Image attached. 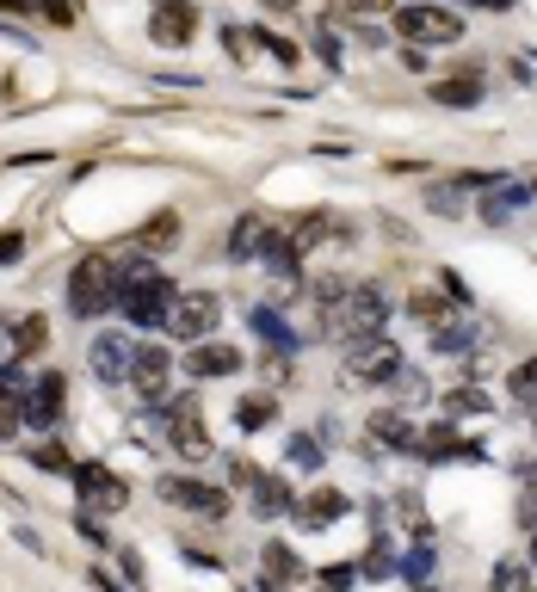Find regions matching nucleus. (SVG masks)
Listing matches in <instances>:
<instances>
[{
	"label": "nucleus",
	"mask_w": 537,
	"mask_h": 592,
	"mask_svg": "<svg viewBox=\"0 0 537 592\" xmlns=\"http://www.w3.org/2000/svg\"><path fill=\"white\" fill-rule=\"evenodd\" d=\"M124 296V278H118V259L112 253H87L75 272H68V315L75 321H93L105 309H118Z\"/></svg>",
	"instance_id": "nucleus-1"
},
{
	"label": "nucleus",
	"mask_w": 537,
	"mask_h": 592,
	"mask_svg": "<svg viewBox=\"0 0 537 592\" xmlns=\"http://www.w3.org/2000/svg\"><path fill=\"white\" fill-rule=\"evenodd\" d=\"M383 327H389V290L383 284H352L340 315L328 321V333H340V340H371Z\"/></svg>",
	"instance_id": "nucleus-2"
},
{
	"label": "nucleus",
	"mask_w": 537,
	"mask_h": 592,
	"mask_svg": "<svg viewBox=\"0 0 537 592\" xmlns=\"http://www.w3.org/2000/svg\"><path fill=\"white\" fill-rule=\"evenodd\" d=\"M402 370V346L389 333H371V340H346V377L352 383H389Z\"/></svg>",
	"instance_id": "nucleus-3"
},
{
	"label": "nucleus",
	"mask_w": 537,
	"mask_h": 592,
	"mask_svg": "<svg viewBox=\"0 0 537 592\" xmlns=\"http://www.w3.org/2000/svg\"><path fill=\"white\" fill-rule=\"evenodd\" d=\"M173 296H179V290H173L167 278L142 272V278H130V284H124L118 309H124V315H130L136 327H161V321H167V309H173Z\"/></svg>",
	"instance_id": "nucleus-4"
},
{
	"label": "nucleus",
	"mask_w": 537,
	"mask_h": 592,
	"mask_svg": "<svg viewBox=\"0 0 537 592\" xmlns=\"http://www.w3.org/2000/svg\"><path fill=\"white\" fill-rule=\"evenodd\" d=\"M396 31L408 44H457L463 13H451V7H396Z\"/></svg>",
	"instance_id": "nucleus-5"
},
{
	"label": "nucleus",
	"mask_w": 537,
	"mask_h": 592,
	"mask_svg": "<svg viewBox=\"0 0 537 592\" xmlns=\"http://www.w3.org/2000/svg\"><path fill=\"white\" fill-rule=\"evenodd\" d=\"M217 321H223V303L210 290H192V296H173V309H167V327L179 333V340H210L217 333Z\"/></svg>",
	"instance_id": "nucleus-6"
},
{
	"label": "nucleus",
	"mask_w": 537,
	"mask_h": 592,
	"mask_svg": "<svg viewBox=\"0 0 537 592\" xmlns=\"http://www.w3.org/2000/svg\"><path fill=\"white\" fill-rule=\"evenodd\" d=\"M167 444L179 457H210V432L198 414V395H173L167 401Z\"/></svg>",
	"instance_id": "nucleus-7"
},
{
	"label": "nucleus",
	"mask_w": 537,
	"mask_h": 592,
	"mask_svg": "<svg viewBox=\"0 0 537 592\" xmlns=\"http://www.w3.org/2000/svg\"><path fill=\"white\" fill-rule=\"evenodd\" d=\"M87 364H93L99 383H124L130 370H136V340H130V333H93Z\"/></svg>",
	"instance_id": "nucleus-8"
},
{
	"label": "nucleus",
	"mask_w": 537,
	"mask_h": 592,
	"mask_svg": "<svg viewBox=\"0 0 537 592\" xmlns=\"http://www.w3.org/2000/svg\"><path fill=\"white\" fill-rule=\"evenodd\" d=\"M75 488H81V500L93 506V512H124L130 506V488L105 469V463H75Z\"/></svg>",
	"instance_id": "nucleus-9"
},
{
	"label": "nucleus",
	"mask_w": 537,
	"mask_h": 592,
	"mask_svg": "<svg viewBox=\"0 0 537 592\" xmlns=\"http://www.w3.org/2000/svg\"><path fill=\"white\" fill-rule=\"evenodd\" d=\"M161 500L192 506V512H204V518H229V494L210 488V481H192V475H167V481H161Z\"/></svg>",
	"instance_id": "nucleus-10"
},
{
	"label": "nucleus",
	"mask_w": 537,
	"mask_h": 592,
	"mask_svg": "<svg viewBox=\"0 0 537 592\" xmlns=\"http://www.w3.org/2000/svg\"><path fill=\"white\" fill-rule=\"evenodd\" d=\"M179 364H186V377H198V383H210V377H235V370H241V346H223V340H192Z\"/></svg>",
	"instance_id": "nucleus-11"
},
{
	"label": "nucleus",
	"mask_w": 537,
	"mask_h": 592,
	"mask_svg": "<svg viewBox=\"0 0 537 592\" xmlns=\"http://www.w3.org/2000/svg\"><path fill=\"white\" fill-rule=\"evenodd\" d=\"M192 31H198V7H192V0H161L155 19H149V37H155L161 50L192 44Z\"/></svg>",
	"instance_id": "nucleus-12"
},
{
	"label": "nucleus",
	"mask_w": 537,
	"mask_h": 592,
	"mask_svg": "<svg viewBox=\"0 0 537 592\" xmlns=\"http://www.w3.org/2000/svg\"><path fill=\"white\" fill-rule=\"evenodd\" d=\"M272 216L266 210H247V216H235V229H229V259L241 266V259H266V247H272Z\"/></svg>",
	"instance_id": "nucleus-13"
},
{
	"label": "nucleus",
	"mask_w": 537,
	"mask_h": 592,
	"mask_svg": "<svg viewBox=\"0 0 537 592\" xmlns=\"http://www.w3.org/2000/svg\"><path fill=\"white\" fill-rule=\"evenodd\" d=\"M414 451H420L426 463H482V451H476V444H470V438H457L445 420H439V426H426Z\"/></svg>",
	"instance_id": "nucleus-14"
},
{
	"label": "nucleus",
	"mask_w": 537,
	"mask_h": 592,
	"mask_svg": "<svg viewBox=\"0 0 537 592\" xmlns=\"http://www.w3.org/2000/svg\"><path fill=\"white\" fill-rule=\"evenodd\" d=\"M62 370H44L38 383L25 389V426H56V414H62Z\"/></svg>",
	"instance_id": "nucleus-15"
},
{
	"label": "nucleus",
	"mask_w": 537,
	"mask_h": 592,
	"mask_svg": "<svg viewBox=\"0 0 537 592\" xmlns=\"http://www.w3.org/2000/svg\"><path fill=\"white\" fill-rule=\"evenodd\" d=\"M365 432H371V444H389V451H414V444H420L408 414H389V407H377V414L365 420Z\"/></svg>",
	"instance_id": "nucleus-16"
},
{
	"label": "nucleus",
	"mask_w": 537,
	"mask_h": 592,
	"mask_svg": "<svg viewBox=\"0 0 537 592\" xmlns=\"http://www.w3.org/2000/svg\"><path fill=\"white\" fill-rule=\"evenodd\" d=\"M247 494H254V512H260V518H284V512H297V494H291V481H284V475H260Z\"/></svg>",
	"instance_id": "nucleus-17"
},
{
	"label": "nucleus",
	"mask_w": 537,
	"mask_h": 592,
	"mask_svg": "<svg viewBox=\"0 0 537 592\" xmlns=\"http://www.w3.org/2000/svg\"><path fill=\"white\" fill-rule=\"evenodd\" d=\"M470 346H476V321H470V315H445V321L433 327V352H439V358H463Z\"/></svg>",
	"instance_id": "nucleus-18"
},
{
	"label": "nucleus",
	"mask_w": 537,
	"mask_h": 592,
	"mask_svg": "<svg viewBox=\"0 0 537 592\" xmlns=\"http://www.w3.org/2000/svg\"><path fill=\"white\" fill-rule=\"evenodd\" d=\"M334 229H340V222H334V210H309V216H297L284 235H291V247H297V253H315V247L328 241Z\"/></svg>",
	"instance_id": "nucleus-19"
},
{
	"label": "nucleus",
	"mask_w": 537,
	"mask_h": 592,
	"mask_svg": "<svg viewBox=\"0 0 537 592\" xmlns=\"http://www.w3.org/2000/svg\"><path fill=\"white\" fill-rule=\"evenodd\" d=\"M260 562H266V580H272V586H297V580L309 574V568H303V555H297V549H284V543H266V549H260Z\"/></svg>",
	"instance_id": "nucleus-20"
},
{
	"label": "nucleus",
	"mask_w": 537,
	"mask_h": 592,
	"mask_svg": "<svg viewBox=\"0 0 537 592\" xmlns=\"http://www.w3.org/2000/svg\"><path fill=\"white\" fill-rule=\"evenodd\" d=\"M173 241H179V216H173V210H161V216H149V222L136 229V241H130V247H136V253H167Z\"/></svg>",
	"instance_id": "nucleus-21"
},
{
	"label": "nucleus",
	"mask_w": 537,
	"mask_h": 592,
	"mask_svg": "<svg viewBox=\"0 0 537 592\" xmlns=\"http://www.w3.org/2000/svg\"><path fill=\"white\" fill-rule=\"evenodd\" d=\"M433 99L451 105V111H470L482 99V81H476V74H445V81H433Z\"/></svg>",
	"instance_id": "nucleus-22"
},
{
	"label": "nucleus",
	"mask_w": 537,
	"mask_h": 592,
	"mask_svg": "<svg viewBox=\"0 0 537 592\" xmlns=\"http://www.w3.org/2000/svg\"><path fill=\"white\" fill-rule=\"evenodd\" d=\"M352 500L340 494V488H315L309 500H297V512H303V525H334V518L346 512Z\"/></svg>",
	"instance_id": "nucleus-23"
},
{
	"label": "nucleus",
	"mask_w": 537,
	"mask_h": 592,
	"mask_svg": "<svg viewBox=\"0 0 537 592\" xmlns=\"http://www.w3.org/2000/svg\"><path fill=\"white\" fill-rule=\"evenodd\" d=\"M272 420H278V401H272V395L235 401V426H241V432H260V426H272Z\"/></svg>",
	"instance_id": "nucleus-24"
},
{
	"label": "nucleus",
	"mask_w": 537,
	"mask_h": 592,
	"mask_svg": "<svg viewBox=\"0 0 537 592\" xmlns=\"http://www.w3.org/2000/svg\"><path fill=\"white\" fill-rule=\"evenodd\" d=\"M346 290H352V284H340L334 272H321V278L309 284V296H315V309H321V321H334V315H340V303H346Z\"/></svg>",
	"instance_id": "nucleus-25"
},
{
	"label": "nucleus",
	"mask_w": 537,
	"mask_h": 592,
	"mask_svg": "<svg viewBox=\"0 0 537 592\" xmlns=\"http://www.w3.org/2000/svg\"><path fill=\"white\" fill-rule=\"evenodd\" d=\"M525 198H531V185H507V179H500V185H494V204H482V216H488V222H507Z\"/></svg>",
	"instance_id": "nucleus-26"
},
{
	"label": "nucleus",
	"mask_w": 537,
	"mask_h": 592,
	"mask_svg": "<svg viewBox=\"0 0 537 592\" xmlns=\"http://www.w3.org/2000/svg\"><path fill=\"white\" fill-rule=\"evenodd\" d=\"M408 315H420L426 327H439V321L451 315V296H439V290H414V296H408Z\"/></svg>",
	"instance_id": "nucleus-27"
},
{
	"label": "nucleus",
	"mask_w": 537,
	"mask_h": 592,
	"mask_svg": "<svg viewBox=\"0 0 537 592\" xmlns=\"http://www.w3.org/2000/svg\"><path fill=\"white\" fill-rule=\"evenodd\" d=\"M439 407H445L451 420H470V414H488V395H482V389H451Z\"/></svg>",
	"instance_id": "nucleus-28"
},
{
	"label": "nucleus",
	"mask_w": 537,
	"mask_h": 592,
	"mask_svg": "<svg viewBox=\"0 0 537 592\" xmlns=\"http://www.w3.org/2000/svg\"><path fill=\"white\" fill-rule=\"evenodd\" d=\"M44 346H50V321L44 315H19V358L44 352Z\"/></svg>",
	"instance_id": "nucleus-29"
},
{
	"label": "nucleus",
	"mask_w": 537,
	"mask_h": 592,
	"mask_svg": "<svg viewBox=\"0 0 537 592\" xmlns=\"http://www.w3.org/2000/svg\"><path fill=\"white\" fill-rule=\"evenodd\" d=\"M507 395H513V401H525V407L537 401V358H525V364H513V370H507Z\"/></svg>",
	"instance_id": "nucleus-30"
},
{
	"label": "nucleus",
	"mask_w": 537,
	"mask_h": 592,
	"mask_svg": "<svg viewBox=\"0 0 537 592\" xmlns=\"http://www.w3.org/2000/svg\"><path fill=\"white\" fill-rule=\"evenodd\" d=\"M365 574H371V580H389V574H396V549H389V537H371V549H365Z\"/></svg>",
	"instance_id": "nucleus-31"
},
{
	"label": "nucleus",
	"mask_w": 537,
	"mask_h": 592,
	"mask_svg": "<svg viewBox=\"0 0 537 592\" xmlns=\"http://www.w3.org/2000/svg\"><path fill=\"white\" fill-rule=\"evenodd\" d=\"M31 463H38L44 475H75V463H68L62 444H31Z\"/></svg>",
	"instance_id": "nucleus-32"
},
{
	"label": "nucleus",
	"mask_w": 537,
	"mask_h": 592,
	"mask_svg": "<svg viewBox=\"0 0 537 592\" xmlns=\"http://www.w3.org/2000/svg\"><path fill=\"white\" fill-rule=\"evenodd\" d=\"M396 518H402L414 537H426V506H420V494H414V488H402V494H396Z\"/></svg>",
	"instance_id": "nucleus-33"
},
{
	"label": "nucleus",
	"mask_w": 537,
	"mask_h": 592,
	"mask_svg": "<svg viewBox=\"0 0 537 592\" xmlns=\"http://www.w3.org/2000/svg\"><path fill=\"white\" fill-rule=\"evenodd\" d=\"M494 592H531L525 562H500V568H494Z\"/></svg>",
	"instance_id": "nucleus-34"
},
{
	"label": "nucleus",
	"mask_w": 537,
	"mask_h": 592,
	"mask_svg": "<svg viewBox=\"0 0 537 592\" xmlns=\"http://www.w3.org/2000/svg\"><path fill=\"white\" fill-rule=\"evenodd\" d=\"M402 568H408V580H420V586H426V574H433V543L420 537V543H414V555H408Z\"/></svg>",
	"instance_id": "nucleus-35"
},
{
	"label": "nucleus",
	"mask_w": 537,
	"mask_h": 592,
	"mask_svg": "<svg viewBox=\"0 0 537 592\" xmlns=\"http://www.w3.org/2000/svg\"><path fill=\"white\" fill-rule=\"evenodd\" d=\"M426 210H439V216H457L463 204H457V185H433V192H426Z\"/></svg>",
	"instance_id": "nucleus-36"
},
{
	"label": "nucleus",
	"mask_w": 537,
	"mask_h": 592,
	"mask_svg": "<svg viewBox=\"0 0 537 592\" xmlns=\"http://www.w3.org/2000/svg\"><path fill=\"white\" fill-rule=\"evenodd\" d=\"M291 463L297 469H321V444L315 438H291Z\"/></svg>",
	"instance_id": "nucleus-37"
},
{
	"label": "nucleus",
	"mask_w": 537,
	"mask_h": 592,
	"mask_svg": "<svg viewBox=\"0 0 537 592\" xmlns=\"http://www.w3.org/2000/svg\"><path fill=\"white\" fill-rule=\"evenodd\" d=\"M19 358V321H0V370Z\"/></svg>",
	"instance_id": "nucleus-38"
},
{
	"label": "nucleus",
	"mask_w": 537,
	"mask_h": 592,
	"mask_svg": "<svg viewBox=\"0 0 537 592\" xmlns=\"http://www.w3.org/2000/svg\"><path fill=\"white\" fill-rule=\"evenodd\" d=\"M389 383L402 389V401H420V395H426V377H420V370H396V377H389Z\"/></svg>",
	"instance_id": "nucleus-39"
},
{
	"label": "nucleus",
	"mask_w": 537,
	"mask_h": 592,
	"mask_svg": "<svg viewBox=\"0 0 537 592\" xmlns=\"http://www.w3.org/2000/svg\"><path fill=\"white\" fill-rule=\"evenodd\" d=\"M50 25H75V0H38Z\"/></svg>",
	"instance_id": "nucleus-40"
},
{
	"label": "nucleus",
	"mask_w": 537,
	"mask_h": 592,
	"mask_svg": "<svg viewBox=\"0 0 537 592\" xmlns=\"http://www.w3.org/2000/svg\"><path fill=\"white\" fill-rule=\"evenodd\" d=\"M19 253H25V235L19 229H0V266H13Z\"/></svg>",
	"instance_id": "nucleus-41"
},
{
	"label": "nucleus",
	"mask_w": 537,
	"mask_h": 592,
	"mask_svg": "<svg viewBox=\"0 0 537 592\" xmlns=\"http://www.w3.org/2000/svg\"><path fill=\"white\" fill-rule=\"evenodd\" d=\"M223 44H229V56L241 62V56H247V44H254V31H241V25H229V31H223Z\"/></svg>",
	"instance_id": "nucleus-42"
},
{
	"label": "nucleus",
	"mask_w": 537,
	"mask_h": 592,
	"mask_svg": "<svg viewBox=\"0 0 537 592\" xmlns=\"http://www.w3.org/2000/svg\"><path fill=\"white\" fill-rule=\"evenodd\" d=\"M229 481H235V488H254V481H260V469L247 463V457H235V463H229Z\"/></svg>",
	"instance_id": "nucleus-43"
},
{
	"label": "nucleus",
	"mask_w": 537,
	"mask_h": 592,
	"mask_svg": "<svg viewBox=\"0 0 537 592\" xmlns=\"http://www.w3.org/2000/svg\"><path fill=\"white\" fill-rule=\"evenodd\" d=\"M321 586H334V592H346V586H352V568H346V562H334V568H321Z\"/></svg>",
	"instance_id": "nucleus-44"
},
{
	"label": "nucleus",
	"mask_w": 537,
	"mask_h": 592,
	"mask_svg": "<svg viewBox=\"0 0 537 592\" xmlns=\"http://www.w3.org/2000/svg\"><path fill=\"white\" fill-rule=\"evenodd\" d=\"M346 7H352V13H396L402 0H346Z\"/></svg>",
	"instance_id": "nucleus-45"
},
{
	"label": "nucleus",
	"mask_w": 537,
	"mask_h": 592,
	"mask_svg": "<svg viewBox=\"0 0 537 592\" xmlns=\"http://www.w3.org/2000/svg\"><path fill=\"white\" fill-rule=\"evenodd\" d=\"M321 56H328V68H340V44H334V31L321 25Z\"/></svg>",
	"instance_id": "nucleus-46"
},
{
	"label": "nucleus",
	"mask_w": 537,
	"mask_h": 592,
	"mask_svg": "<svg viewBox=\"0 0 537 592\" xmlns=\"http://www.w3.org/2000/svg\"><path fill=\"white\" fill-rule=\"evenodd\" d=\"M25 7H38V0H0V13H25Z\"/></svg>",
	"instance_id": "nucleus-47"
},
{
	"label": "nucleus",
	"mask_w": 537,
	"mask_h": 592,
	"mask_svg": "<svg viewBox=\"0 0 537 592\" xmlns=\"http://www.w3.org/2000/svg\"><path fill=\"white\" fill-rule=\"evenodd\" d=\"M93 592H118V580L112 574H93Z\"/></svg>",
	"instance_id": "nucleus-48"
},
{
	"label": "nucleus",
	"mask_w": 537,
	"mask_h": 592,
	"mask_svg": "<svg viewBox=\"0 0 537 592\" xmlns=\"http://www.w3.org/2000/svg\"><path fill=\"white\" fill-rule=\"evenodd\" d=\"M266 7H272V13H284V7H297V0H266Z\"/></svg>",
	"instance_id": "nucleus-49"
},
{
	"label": "nucleus",
	"mask_w": 537,
	"mask_h": 592,
	"mask_svg": "<svg viewBox=\"0 0 537 592\" xmlns=\"http://www.w3.org/2000/svg\"><path fill=\"white\" fill-rule=\"evenodd\" d=\"M525 414H531V426H537V401H531V407H525Z\"/></svg>",
	"instance_id": "nucleus-50"
},
{
	"label": "nucleus",
	"mask_w": 537,
	"mask_h": 592,
	"mask_svg": "<svg viewBox=\"0 0 537 592\" xmlns=\"http://www.w3.org/2000/svg\"><path fill=\"white\" fill-rule=\"evenodd\" d=\"M531 562H537V531H531Z\"/></svg>",
	"instance_id": "nucleus-51"
},
{
	"label": "nucleus",
	"mask_w": 537,
	"mask_h": 592,
	"mask_svg": "<svg viewBox=\"0 0 537 592\" xmlns=\"http://www.w3.org/2000/svg\"><path fill=\"white\" fill-rule=\"evenodd\" d=\"M414 592H433V586H414Z\"/></svg>",
	"instance_id": "nucleus-52"
},
{
	"label": "nucleus",
	"mask_w": 537,
	"mask_h": 592,
	"mask_svg": "<svg viewBox=\"0 0 537 592\" xmlns=\"http://www.w3.org/2000/svg\"><path fill=\"white\" fill-rule=\"evenodd\" d=\"M531 198H537V179H531Z\"/></svg>",
	"instance_id": "nucleus-53"
}]
</instances>
